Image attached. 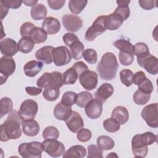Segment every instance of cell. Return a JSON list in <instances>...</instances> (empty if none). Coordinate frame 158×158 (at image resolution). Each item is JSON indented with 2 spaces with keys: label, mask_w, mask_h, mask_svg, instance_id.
<instances>
[{
  "label": "cell",
  "mask_w": 158,
  "mask_h": 158,
  "mask_svg": "<svg viewBox=\"0 0 158 158\" xmlns=\"http://www.w3.org/2000/svg\"><path fill=\"white\" fill-rule=\"evenodd\" d=\"M22 119L17 110H12L4 123L1 125V141H7L9 139H17L22 136L20 125Z\"/></svg>",
  "instance_id": "obj_1"
},
{
  "label": "cell",
  "mask_w": 158,
  "mask_h": 158,
  "mask_svg": "<svg viewBox=\"0 0 158 158\" xmlns=\"http://www.w3.org/2000/svg\"><path fill=\"white\" fill-rule=\"evenodd\" d=\"M118 68L116 56L110 52L105 53L97 65V71L99 77L105 80L114 79Z\"/></svg>",
  "instance_id": "obj_2"
},
{
  "label": "cell",
  "mask_w": 158,
  "mask_h": 158,
  "mask_svg": "<svg viewBox=\"0 0 158 158\" xmlns=\"http://www.w3.org/2000/svg\"><path fill=\"white\" fill-rule=\"evenodd\" d=\"M157 141V136L150 131L135 135L131 140L133 154L136 157H145L148 152V146Z\"/></svg>",
  "instance_id": "obj_3"
},
{
  "label": "cell",
  "mask_w": 158,
  "mask_h": 158,
  "mask_svg": "<svg viewBox=\"0 0 158 158\" xmlns=\"http://www.w3.org/2000/svg\"><path fill=\"white\" fill-rule=\"evenodd\" d=\"M19 153L23 158H41L43 151L42 143H23L19 146Z\"/></svg>",
  "instance_id": "obj_4"
},
{
  "label": "cell",
  "mask_w": 158,
  "mask_h": 158,
  "mask_svg": "<svg viewBox=\"0 0 158 158\" xmlns=\"http://www.w3.org/2000/svg\"><path fill=\"white\" fill-rule=\"evenodd\" d=\"M43 151L52 157H58L65 152V146L56 139H46L42 142Z\"/></svg>",
  "instance_id": "obj_5"
},
{
  "label": "cell",
  "mask_w": 158,
  "mask_h": 158,
  "mask_svg": "<svg viewBox=\"0 0 158 158\" xmlns=\"http://www.w3.org/2000/svg\"><path fill=\"white\" fill-rule=\"evenodd\" d=\"M106 15H101L96 18L92 25L88 28L85 33V39L92 41L98 36L103 33L106 30Z\"/></svg>",
  "instance_id": "obj_6"
},
{
  "label": "cell",
  "mask_w": 158,
  "mask_h": 158,
  "mask_svg": "<svg viewBox=\"0 0 158 158\" xmlns=\"http://www.w3.org/2000/svg\"><path fill=\"white\" fill-rule=\"evenodd\" d=\"M158 104L153 103L146 106L141 111V117L147 125L152 128L158 127Z\"/></svg>",
  "instance_id": "obj_7"
},
{
  "label": "cell",
  "mask_w": 158,
  "mask_h": 158,
  "mask_svg": "<svg viewBox=\"0 0 158 158\" xmlns=\"http://www.w3.org/2000/svg\"><path fill=\"white\" fill-rule=\"evenodd\" d=\"M38 109L37 102L32 99H26L21 104L19 114L23 121L33 120Z\"/></svg>",
  "instance_id": "obj_8"
},
{
  "label": "cell",
  "mask_w": 158,
  "mask_h": 158,
  "mask_svg": "<svg viewBox=\"0 0 158 158\" xmlns=\"http://www.w3.org/2000/svg\"><path fill=\"white\" fill-rule=\"evenodd\" d=\"M15 62L14 59L10 56H3L0 59L1 85L4 84L7 79L15 72Z\"/></svg>",
  "instance_id": "obj_9"
},
{
  "label": "cell",
  "mask_w": 158,
  "mask_h": 158,
  "mask_svg": "<svg viewBox=\"0 0 158 158\" xmlns=\"http://www.w3.org/2000/svg\"><path fill=\"white\" fill-rule=\"evenodd\" d=\"M53 62L56 66H63L71 61V54L68 48L64 46L54 48L52 51Z\"/></svg>",
  "instance_id": "obj_10"
},
{
  "label": "cell",
  "mask_w": 158,
  "mask_h": 158,
  "mask_svg": "<svg viewBox=\"0 0 158 158\" xmlns=\"http://www.w3.org/2000/svg\"><path fill=\"white\" fill-rule=\"evenodd\" d=\"M78 78L80 83L86 90H93L98 85V76L94 71L87 70L83 72Z\"/></svg>",
  "instance_id": "obj_11"
},
{
  "label": "cell",
  "mask_w": 158,
  "mask_h": 158,
  "mask_svg": "<svg viewBox=\"0 0 158 158\" xmlns=\"http://www.w3.org/2000/svg\"><path fill=\"white\" fill-rule=\"evenodd\" d=\"M62 23L66 30L77 32L83 25V20L81 19L75 15L65 14L62 17Z\"/></svg>",
  "instance_id": "obj_12"
},
{
  "label": "cell",
  "mask_w": 158,
  "mask_h": 158,
  "mask_svg": "<svg viewBox=\"0 0 158 158\" xmlns=\"http://www.w3.org/2000/svg\"><path fill=\"white\" fill-rule=\"evenodd\" d=\"M139 65L143 67L151 75H156L158 73V59L157 58L149 54L146 57L137 59Z\"/></svg>",
  "instance_id": "obj_13"
},
{
  "label": "cell",
  "mask_w": 158,
  "mask_h": 158,
  "mask_svg": "<svg viewBox=\"0 0 158 158\" xmlns=\"http://www.w3.org/2000/svg\"><path fill=\"white\" fill-rule=\"evenodd\" d=\"M85 113L91 119L98 118L102 112V102L98 99H93L86 106Z\"/></svg>",
  "instance_id": "obj_14"
},
{
  "label": "cell",
  "mask_w": 158,
  "mask_h": 158,
  "mask_svg": "<svg viewBox=\"0 0 158 158\" xmlns=\"http://www.w3.org/2000/svg\"><path fill=\"white\" fill-rule=\"evenodd\" d=\"M1 52L4 56L12 57L19 51L18 43L12 38H7L0 41Z\"/></svg>",
  "instance_id": "obj_15"
},
{
  "label": "cell",
  "mask_w": 158,
  "mask_h": 158,
  "mask_svg": "<svg viewBox=\"0 0 158 158\" xmlns=\"http://www.w3.org/2000/svg\"><path fill=\"white\" fill-rule=\"evenodd\" d=\"M65 122L69 130L73 133H77L84 127L83 118L80 114L76 111H72L70 117Z\"/></svg>",
  "instance_id": "obj_16"
},
{
  "label": "cell",
  "mask_w": 158,
  "mask_h": 158,
  "mask_svg": "<svg viewBox=\"0 0 158 158\" xmlns=\"http://www.w3.org/2000/svg\"><path fill=\"white\" fill-rule=\"evenodd\" d=\"M42 28L49 35H54L58 33L60 29L59 20L53 17H48L44 19L42 23Z\"/></svg>",
  "instance_id": "obj_17"
},
{
  "label": "cell",
  "mask_w": 158,
  "mask_h": 158,
  "mask_svg": "<svg viewBox=\"0 0 158 158\" xmlns=\"http://www.w3.org/2000/svg\"><path fill=\"white\" fill-rule=\"evenodd\" d=\"M54 48L51 46H46L35 52V57L39 61H41L46 64H50L53 62V51Z\"/></svg>",
  "instance_id": "obj_18"
},
{
  "label": "cell",
  "mask_w": 158,
  "mask_h": 158,
  "mask_svg": "<svg viewBox=\"0 0 158 158\" xmlns=\"http://www.w3.org/2000/svg\"><path fill=\"white\" fill-rule=\"evenodd\" d=\"M114 91V89L113 86L109 83H105L99 87L95 92L94 96L96 99L103 103L113 94Z\"/></svg>",
  "instance_id": "obj_19"
},
{
  "label": "cell",
  "mask_w": 158,
  "mask_h": 158,
  "mask_svg": "<svg viewBox=\"0 0 158 158\" xmlns=\"http://www.w3.org/2000/svg\"><path fill=\"white\" fill-rule=\"evenodd\" d=\"M123 21L122 17L114 12L108 15H106L105 23L106 30H116L121 27Z\"/></svg>",
  "instance_id": "obj_20"
},
{
  "label": "cell",
  "mask_w": 158,
  "mask_h": 158,
  "mask_svg": "<svg viewBox=\"0 0 158 158\" xmlns=\"http://www.w3.org/2000/svg\"><path fill=\"white\" fill-rule=\"evenodd\" d=\"M53 112L54 117L57 120L65 121L70 117L72 112V110L71 106H65L60 102L56 105Z\"/></svg>",
  "instance_id": "obj_21"
},
{
  "label": "cell",
  "mask_w": 158,
  "mask_h": 158,
  "mask_svg": "<svg viewBox=\"0 0 158 158\" xmlns=\"http://www.w3.org/2000/svg\"><path fill=\"white\" fill-rule=\"evenodd\" d=\"M43 64L41 62L32 60L27 62L23 66L25 74L29 77L36 76L43 69Z\"/></svg>",
  "instance_id": "obj_22"
},
{
  "label": "cell",
  "mask_w": 158,
  "mask_h": 158,
  "mask_svg": "<svg viewBox=\"0 0 158 158\" xmlns=\"http://www.w3.org/2000/svg\"><path fill=\"white\" fill-rule=\"evenodd\" d=\"M22 126L23 133L28 136H35L40 131V125L33 119L23 121Z\"/></svg>",
  "instance_id": "obj_23"
},
{
  "label": "cell",
  "mask_w": 158,
  "mask_h": 158,
  "mask_svg": "<svg viewBox=\"0 0 158 158\" xmlns=\"http://www.w3.org/2000/svg\"><path fill=\"white\" fill-rule=\"evenodd\" d=\"M111 117L115 118L120 125H123L128 120L129 112L126 107L119 106L114 109Z\"/></svg>",
  "instance_id": "obj_24"
},
{
  "label": "cell",
  "mask_w": 158,
  "mask_h": 158,
  "mask_svg": "<svg viewBox=\"0 0 158 158\" xmlns=\"http://www.w3.org/2000/svg\"><path fill=\"white\" fill-rule=\"evenodd\" d=\"M86 150L81 145H75L70 147L64 154L63 157H77L82 158L86 156Z\"/></svg>",
  "instance_id": "obj_25"
},
{
  "label": "cell",
  "mask_w": 158,
  "mask_h": 158,
  "mask_svg": "<svg viewBox=\"0 0 158 158\" xmlns=\"http://www.w3.org/2000/svg\"><path fill=\"white\" fill-rule=\"evenodd\" d=\"M28 37L31 38L35 43H41L44 42L47 39L46 32L40 27H34L29 33Z\"/></svg>",
  "instance_id": "obj_26"
},
{
  "label": "cell",
  "mask_w": 158,
  "mask_h": 158,
  "mask_svg": "<svg viewBox=\"0 0 158 158\" xmlns=\"http://www.w3.org/2000/svg\"><path fill=\"white\" fill-rule=\"evenodd\" d=\"M32 19L35 20H40L46 17L47 15V9L43 4H36L33 6L30 10Z\"/></svg>",
  "instance_id": "obj_27"
},
{
  "label": "cell",
  "mask_w": 158,
  "mask_h": 158,
  "mask_svg": "<svg viewBox=\"0 0 158 158\" xmlns=\"http://www.w3.org/2000/svg\"><path fill=\"white\" fill-rule=\"evenodd\" d=\"M69 48L71 56L74 60L80 59L83 57L85 46L80 40L73 42Z\"/></svg>",
  "instance_id": "obj_28"
},
{
  "label": "cell",
  "mask_w": 158,
  "mask_h": 158,
  "mask_svg": "<svg viewBox=\"0 0 158 158\" xmlns=\"http://www.w3.org/2000/svg\"><path fill=\"white\" fill-rule=\"evenodd\" d=\"M117 4H118V7L115 9L114 12L120 15L123 20H126L130 16V8L128 7V4L130 2V1H117Z\"/></svg>",
  "instance_id": "obj_29"
},
{
  "label": "cell",
  "mask_w": 158,
  "mask_h": 158,
  "mask_svg": "<svg viewBox=\"0 0 158 158\" xmlns=\"http://www.w3.org/2000/svg\"><path fill=\"white\" fill-rule=\"evenodd\" d=\"M34 45L35 43L31 38L28 36L22 37L18 42L19 51L24 54L29 53L33 50Z\"/></svg>",
  "instance_id": "obj_30"
},
{
  "label": "cell",
  "mask_w": 158,
  "mask_h": 158,
  "mask_svg": "<svg viewBox=\"0 0 158 158\" xmlns=\"http://www.w3.org/2000/svg\"><path fill=\"white\" fill-rule=\"evenodd\" d=\"M96 143L98 146L102 151L112 149L115 145L114 140L110 137L106 135L99 136L97 138Z\"/></svg>",
  "instance_id": "obj_31"
},
{
  "label": "cell",
  "mask_w": 158,
  "mask_h": 158,
  "mask_svg": "<svg viewBox=\"0 0 158 158\" xmlns=\"http://www.w3.org/2000/svg\"><path fill=\"white\" fill-rule=\"evenodd\" d=\"M114 46L119 49L120 51L135 54L134 46L129 40L125 39H119L114 42Z\"/></svg>",
  "instance_id": "obj_32"
},
{
  "label": "cell",
  "mask_w": 158,
  "mask_h": 158,
  "mask_svg": "<svg viewBox=\"0 0 158 158\" xmlns=\"http://www.w3.org/2000/svg\"><path fill=\"white\" fill-rule=\"evenodd\" d=\"M88 1L86 0H70L69 2V7L73 14H79L86 7Z\"/></svg>",
  "instance_id": "obj_33"
},
{
  "label": "cell",
  "mask_w": 158,
  "mask_h": 158,
  "mask_svg": "<svg viewBox=\"0 0 158 158\" xmlns=\"http://www.w3.org/2000/svg\"><path fill=\"white\" fill-rule=\"evenodd\" d=\"M62 75L64 85H73L79 77L78 73L72 67L67 69Z\"/></svg>",
  "instance_id": "obj_34"
},
{
  "label": "cell",
  "mask_w": 158,
  "mask_h": 158,
  "mask_svg": "<svg viewBox=\"0 0 158 158\" xmlns=\"http://www.w3.org/2000/svg\"><path fill=\"white\" fill-rule=\"evenodd\" d=\"M13 102L10 98L4 97L0 101V117L2 118L7 114H9L12 110Z\"/></svg>",
  "instance_id": "obj_35"
},
{
  "label": "cell",
  "mask_w": 158,
  "mask_h": 158,
  "mask_svg": "<svg viewBox=\"0 0 158 158\" xmlns=\"http://www.w3.org/2000/svg\"><path fill=\"white\" fill-rule=\"evenodd\" d=\"M93 99L92 94L88 91H82L77 96L76 104L80 107L84 108Z\"/></svg>",
  "instance_id": "obj_36"
},
{
  "label": "cell",
  "mask_w": 158,
  "mask_h": 158,
  "mask_svg": "<svg viewBox=\"0 0 158 158\" xmlns=\"http://www.w3.org/2000/svg\"><path fill=\"white\" fill-rule=\"evenodd\" d=\"M134 49L135 55L137 57V59H143L150 54L147 44L142 42L136 43L134 46Z\"/></svg>",
  "instance_id": "obj_37"
},
{
  "label": "cell",
  "mask_w": 158,
  "mask_h": 158,
  "mask_svg": "<svg viewBox=\"0 0 158 158\" xmlns=\"http://www.w3.org/2000/svg\"><path fill=\"white\" fill-rule=\"evenodd\" d=\"M52 83V75L51 73H44L37 80L36 85L39 88H46L51 86Z\"/></svg>",
  "instance_id": "obj_38"
},
{
  "label": "cell",
  "mask_w": 158,
  "mask_h": 158,
  "mask_svg": "<svg viewBox=\"0 0 158 158\" xmlns=\"http://www.w3.org/2000/svg\"><path fill=\"white\" fill-rule=\"evenodd\" d=\"M104 128L109 133L117 131L120 128V124L114 118L111 117L106 119L103 122Z\"/></svg>",
  "instance_id": "obj_39"
},
{
  "label": "cell",
  "mask_w": 158,
  "mask_h": 158,
  "mask_svg": "<svg viewBox=\"0 0 158 158\" xmlns=\"http://www.w3.org/2000/svg\"><path fill=\"white\" fill-rule=\"evenodd\" d=\"M60 95L59 88H56L52 87H48L44 89L43 96V98L49 101H56Z\"/></svg>",
  "instance_id": "obj_40"
},
{
  "label": "cell",
  "mask_w": 158,
  "mask_h": 158,
  "mask_svg": "<svg viewBox=\"0 0 158 158\" xmlns=\"http://www.w3.org/2000/svg\"><path fill=\"white\" fill-rule=\"evenodd\" d=\"M151 94L145 93L140 91L139 89L136 90L133 94V101L138 105L146 104L150 99Z\"/></svg>",
  "instance_id": "obj_41"
},
{
  "label": "cell",
  "mask_w": 158,
  "mask_h": 158,
  "mask_svg": "<svg viewBox=\"0 0 158 158\" xmlns=\"http://www.w3.org/2000/svg\"><path fill=\"white\" fill-rule=\"evenodd\" d=\"M133 73L129 69H123L120 72V78L122 83L126 86L129 87L132 85Z\"/></svg>",
  "instance_id": "obj_42"
},
{
  "label": "cell",
  "mask_w": 158,
  "mask_h": 158,
  "mask_svg": "<svg viewBox=\"0 0 158 158\" xmlns=\"http://www.w3.org/2000/svg\"><path fill=\"white\" fill-rule=\"evenodd\" d=\"M77 94L73 91H66L63 94L61 102L67 106H72L76 102Z\"/></svg>",
  "instance_id": "obj_43"
},
{
  "label": "cell",
  "mask_w": 158,
  "mask_h": 158,
  "mask_svg": "<svg viewBox=\"0 0 158 158\" xmlns=\"http://www.w3.org/2000/svg\"><path fill=\"white\" fill-rule=\"evenodd\" d=\"M59 136V132L57 128L54 126H48L44 128L43 131V137L46 139H57Z\"/></svg>",
  "instance_id": "obj_44"
},
{
  "label": "cell",
  "mask_w": 158,
  "mask_h": 158,
  "mask_svg": "<svg viewBox=\"0 0 158 158\" xmlns=\"http://www.w3.org/2000/svg\"><path fill=\"white\" fill-rule=\"evenodd\" d=\"M135 57V54L120 51L118 54V59L120 64L123 65L127 66L131 65Z\"/></svg>",
  "instance_id": "obj_45"
},
{
  "label": "cell",
  "mask_w": 158,
  "mask_h": 158,
  "mask_svg": "<svg viewBox=\"0 0 158 158\" xmlns=\"http://www.w3.org/2000/svg\"><path fill=\"white\" fill-rule=\"evenodd\" d=\"M83 57L84 59L89 64H94L97 62V52L93 49H86L83 54Z\"/></svg>",
  "instance_id": "obj_46"
},
{
  "label": "cell",
  "mask_w": 158,
  "mask_h": 158,
  "mask_svg": "<svg viewBox=\"0 0 158 158\" xmlns=\"http://www.w3.org/2000/svg\"><path fill=\"white\" fill-rule=\"evenodd\" d=\"M52 75V83L51 86L52 88H61L64 83V80H63V75L57 71H54L51 72Z\"/></svg>",
  "instance_id": "obj_47"
},
{
  "label": "cell",
  "mask_w": 158,
  "mask_h": 158,
  "mask_svg": "<svg viewBox=\"0 0 158 158\" xmlns=\"http://www.w3.org/2000/svg\"><path fill=\"white\" fill-rule=\"evenodd\" d=\"M88 158H102V150L95 144H91L88 146Z\"/></svg>",
  "instance_id": "obj_48"
},
{
  "label": "cell",
  "mask_w": 158,
  "mask_h": 158,
  "mask_svg": "<svg viewBox=\"0 0 158 158\" xmlns=\"http://www.w3.org/2000/svg\"><path fill=\"white\" fill-rule=\"evenodd\" d=\"M92 136L91 131L86 128H82L80 130L77 134V138L79 141L86 142L90 140Z\"/></svg>",
  "instance_id": "obj_49"
},
{
  "label": "cell",
  "mask_w": 158,
  "mask_h": 158,
  "mask_svg": "<svg viewBox=\"0 0 158 158\" xmlns=\"http://www.w3.org/2000/svg\"><path fill=\"white\" fill-rule=\"evenodd\" d=\"M138 89L143 93L151 94L154 89L152 83L150 80L146 78L145 80L138 85Z\"/></svg>",
  "instance_id": "obj_50"
},
{
  "label": "cell",
  "mask_w": 158,
  "mask_h": 158,
  "mask_svg": "<svg viewBox=\"0 0 158 158\" xmlns=\"http://www.w3.org/2000/svg\"><path fill=\"white\" fill-rule=\"evenodd\" d=\"M36 26L31 22H27L23 23L21 27H20V35L22 36V37H25V36H28L29 33L30 32V31Z\"/></svg>",
  "instance_id": "obj_51"
},
{
  "label": "cell",
  "mask_w": 158,
  "mask_h": 158,
  "mask_svg": "<svg viewBox=\"0 0 158 158\" xmlns=\"http://www.w3.org/2000/svg\"><path fill=\"white\" fill-rule=\"evenodd\" d=\"M139 6L144 10H151L156 7L157 1L156 0H139Z\"/></svg>",
  "instance_id": "obj_52"
},
{
  "label": "cell",
  "mask_w": 158,
  "mask_h": 158,
  "mask_svg": "<svg viewBox=\"0 0 158 158\" xmlns=\"http://www.w3.org/2000/svg\"><path fill=\"white\" fill-rule=\"evenodd\" d=\"M62 40L64 43L67 46H70L73 42L79 40L78 36L72 33H67L64 34L62 37Z\"/></svg>",
  "instance_id": "obj_53"
},
{
  "label": "cell",
  "mask_w": 158,
  "mask_h": 158,
  "mask_svg": "<svg viewBox=\"0 0 158 158\" xmlns=\"http://www.w3.org/2000/svg\"><path fill=\"white\" fill-rule=\"evenodd\" d=\"M49 7L52 10H59L61 9L65 2V0H48L47 1Z\"/></svg>",
  "instance_id": "obj_54"
},
{
  "label": "cell",
  "mask_w": 158,
  "mask_h": 158,
  "mask_svg": "<svg viewBox=\"0 0 158 158\" xmlns=\"http://www.w3.org/2000/svg\"><path fill=\"white\" fill-rule=\"evenodd\" d=\"M2 3L8 8L11 9H18L21 6L22 3V1L19 0H2Z\"/></svg>",
  "instance_id": "obj_55"
},
{
  "label": "cell",
  "mask_w": 158,
  "mask_h": 158,
  "mask_svg": "<svg viewBox=\"0 0 158 158\" xmlns=\"http://www.w3.org/2000/svg\"><path fill=\"white\" fill-rule=\"evenodd\" d=\"M72 67L77 71L79 77L83 72L88 70V66L83 61H78L75 62L72 65Z\"/></svg>",
  "instance_id": "obj_56"
},
{
  "label": "cell",
  "mask_w": 158,
  "mask_h": 158,
  "mask_svg": "<svg viewBox=\"0 0 158 158\" xmlns=\"http://www.w3.org/2000/svg\"><path fill=\"white\" fill-rule=\"evenodd\" d=\"M145 73L143 71H138L133 74V82L136 85H139L146 78Z\"/></svg>",
  "instance_id": "obj_57"
},
{
  "label": "cell",
  "mask_w": 158,
  "mask_h": 158,
  "mask_svg": "<svg viewBox=\"0 0 158 158\" xmlns=\"http://www.w3.org/2000/svg\"><path fill=\"white\" fill-rule=\"evenodd\" d=\"M25 91L28 94L31 96H37L42 92L41 88H36L33 86H27L25 88Z\"/></svg>",
  "instance_id": "obj_58"
},
{
  "label": "cell",
  "mask_w": 158,
  "mask_h": 158,
  "mask_svg": "<svg viewBox=\"0 0 158 158\" xmlns=\"http://www.w3.org/2000/svg\"><path fill=\"white\" fill-rule=\"evenodd\" d=\"M0 11H1V20L2 22V20H3V19L7 15L8 11H9V8L7 7H6L3 3L1 1H0Z\"/></svg>",
  "instance_id": "obj_59"
},
{
  "label": "cell",
  "mask_w": 158,
  "mask_h": 158,
  "mask_svg": "<svg viewBox=\"0 0 158 158\" xmlns=\"http://www.w3.org/2000/svg\"><path fill=\"white\" fill-rule=\"evenodd\" d=\"M22 2L27 6H33L37 4L38 1H23Z\"/></svg>",
  "instance_id": "obj_60"
},
{
  "label": "cell",
  "mask_w": 158,
  "mask_h": 158,
  "mask_svg": "<svg viewBox=\"0 0 158 158\" xmlns=\"http://www.w3.org/2000/svg\"><path fill=\"white\" fill-rule=\"evenodd\" d=\"M114 155H116V154H115V152H110V154H109V155H107V156H106V157H110V156L113 157V156H114Z\"/></svg>",
  "instance_id": "obj_61"
}]
</instances>
